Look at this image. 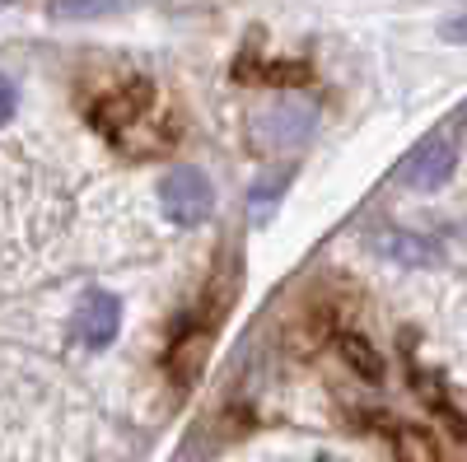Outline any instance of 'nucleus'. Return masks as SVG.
<instances>
[{"instance_id":"4468645a","label":"nucleus","mask_w":467,"mask_h":462,"mask_svg":"<svg viewBox=\"0 0 467 462\" xmlns=\"http://www.w3.org/2000/svg\"><path fill=\"white\" fill-rule=\"evenodd\" d=\"M444 37H449V43H467V15L449 19V24H444Z\"/></svg>"},{"instance_id":"9b49d317","label":"nucleus","mask_w":467,"mask_h":462,"mask_svg":"<svg viewBox=\"0 0 467 462\" xmlns=\"http://www.w3.org/2000/svg\"><path fill=\"white\" fill-rule=\"evenodd\" d=\"M393 439H398V453H402L407 462H444L440 448L425 439V435H416V430H393Z\"/></svg>"},{"instance_id":"f257e3e1","label":"nucleus","mask_w":467,"mask_h":462,"mask_svg":"<svg viewBox=\"0 0 467 462\" xmlns=\"http://www.w3.org/2000/svg\"><path fill=\"white\" fill-rule=\"evenodd\" d=\"M94 127L122 149L136 154V159H150V154H164L178 140V122L164 103V94L154 89L140 75H127V80L108 85L94 103H89Z\"/></svg>"},{"instance_id":"ddd939ff","label":"nucleus","mask_w":467,"mask_h":462,"mask_svg":"<svg viewBox=\"0 0 467 462\" xmlns=\"http://www.w3.org/2000/svg\"><path fill=\"white\" fill-rule=\"evenodd\" d=\"M15 108H19V89H15L10 75H0V127L15 118Z\"/></svg>"},{"instance_id":"423d86ee","label":"nucleus","mask_w":467,"mask_h":462,"mask_svg":"<svg viewBox=\"0 0 467 462\" xmlns=\"http://www.w3.org/2000/svg\"><path fill=\"white\" fill-rule=\"evenodd\" d=\"M75 341H85V345H108L117 336V327H122V303H117L112 294H89L80 308H75Z\"/></svg>"},{"instance_id":"39448f33","label":"nucleus","mask_w":467,"mask_h":462,"mask_svg":"<svg viewBox=\"0 0 467 462\" xmlns=\"http://www.w3.org/2000/svg\"><path fill=\"white\" fill-rule=\"evenodd\" d=\"M453 145L444 136H431V140H420L411 154H407V164L398 169V178L411 187V191H440L449 178H453Z\"/></svg>"},{"instance_id":"f8f14e48","label":"nucleus","mask_w":467,"mask_h":462,"mask_svg":"<svg viewBox=\"0 0 467 462\" xmlns=\"http://www.w3.org/2000/svg\"><path fill=\"white\" fill-rule=\"evenodd\" d=\"M285 182H290V178H285V173H276V178H266V182H257V187H253L248 206H253V215H257V220H262L271 206L281 201V187H285Z\"/></svg>"},{"instance_id":"0eeeda50","label":"nucleus","mask_w":467,"mask_h":462,"mask_svg":"<svg viewBox=\"0 0 467 462\" xmlns=\"http://www.w3.org/2000/svg\"><path fill=\"white\" fill-rule=\"evenodd\" d=\"M374 252L393 266H440V243H431L416 229H379Z\"/></svg>"},{"instance_id":"1a4fd4ad","label":"nucleus","mask_w":467,"mask_h":462,"mask_svg":"<svg viewBox=\"0 0 467 462\" xmlns=\"http://www.w3.org/2000/svg\"><path fill=\"white\" fill-rule=\"evenodd\" d=\"M337 355L356 369L365 383H383V355L374 351V345L365 341V336H356V332H341L337 336Z\"/></svg>"},{"instance_id":"f03ea898","label":"nucleus","mask_w":467,"mask_h":462,"mask_svg":"<svg viewBox=\"0 0 467 462\" xmlns=\"http://www.w3.org/2000/svg\"><path fill=\"white\" fill-rule=\"evenodd\" d=\"M224 294L229 290H206V299L187 313V323L173 332V345H169V374L182 383V388H192V383L202 378L206 369V355H211V341H215V327L224 318Z\"/></svg>"},{"instance_id":"9d476101","label":"nucleus","mask_w":467,"mask_h":462,"mask_svg":"<svg viewBox=\"0 0 467 462\" xmlns=\"http://www.w3.org/2000/svg\"><path fill=\"white\" fill-rule=\"evenodd\" d=\"M127 5H136V0H52V15L57 19H103Z\"/></svg>"},{"instance_id":"6e6552de","label":"nucleus","mask_w":467,"mask_h":462,"mask_svg":"<svg viewBox=\"0 0 467 462\" xmlns=\"http://www.w3.org/2000/svg\"><path fill=\"white\" fill-rule=\"evenodd\" d=\"M411 388L420 393V402L431 406V411H435V416L444 420V426H449V430H453L458 439H467V416H462V411H458V406H453V402L444 397V388H440V383H435L431 374H420L416 364H411Z\"/></svg>"},{"instance_id":"7ed1b4c3","label":"nucleus","mask_w":467,"mask_h":462,"mask_svg":"<svg viewBox=\"0 0 467 462\" xmlns=\"http://www.w3.org/2000/svg\"><path fill=\"white\" fill-rule=\"evenodd\" d=\"M160 206H164V220L178 224V229H192V224H202L215 206V191H211V178L202 169H173L164 182H160Z\"/></svg>"},{"instance_id":"20e7f679","label":"nucleus","mask_w":467,"mask_h":462,"mask_svg":"<svg viewBox=\"0 0 467 462\" xmlns=\"http://www.w3.org/2000/svg\"><path fill=\"white\" fill-rule=\"evenodd\" d=\"M318 127V108L304 103V98H285V103H271L266 112H257L253 136L262 149H299Z\"/></svg>"}]
</instances>
